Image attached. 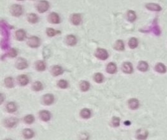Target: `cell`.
Segmentation results:
<instances>
[{"instance_id": "30bf717a", "label": "cell", "mask_w": 167, "mask_h": 140, "mask_svg": "<svg viewBox=\"0 0 167 140\" xmlns=\"http://www.w3.org/2000/svg\"><path fill=\"white\" fill-rule=\"evenodd\" d=\"M44 104L46 105H50L52 104L54 101V97L52 94H46L43 97Z\"/></svg>"}, {"instance_id": "8fae6325", "label": "cell", "mask_w": 167, "mask_h": 140, "mask_svg": "<svg viewBox=\"0 0 167 140\" xmlns=\"http://www.w3.org/2000/svg\"><path fill=\"white\" fill-rule=\"evenodd\" d=\"M129 108L132 110H136L139 106V102L136 98H131L128 102Z\"/></svg>"}, {"instance_id": "f546056e", "label": "cell", "mask_w": 167, "mask_h": 140, "mask_svg": "<svg viewBox=\"0 0 167 140\" xmlns=\"http://www.w3.org/2000/svg\"><path fill=\"white\" fill-rule=\"evenodd\" d=\"M127 16L128 20L131 22L134 21L136 19V14L135 13V12L133 11H129L127 12Z\"/></svg>"}, {"instance_id": "d590c367", "label": "cell", "mask_w": 167, "mask_h": 140, "mask_svg": "<svg viewBox=\"0 0 167 140\" xmlns=\"http://www.w3.org/2000/svg\"><path fill=\"white\" fill-rule=\"evenodd\" d=\"M58 86L61 89H66L68 87V82L65 80H60L58 82Z\"/></svg>"}, {"instance_id": "f1b7e54d", "label": "cell", "mask_w": 167, "mask_h": 140, "mask_svg": "<svg viewBox=\"0 0 167 140\" xmlns=\"http://www.w3.org/2000/svg\"><path fill=\"white\" fill-rule=\"evenodd\" d=\"M27 19L29 22H30L31 23H36L38 21V17L36 14L31 13L28 15Z\"/></svg>"}, {"instance_id": "b9f144b4", "label": "cell", "mask_w": 167, "mask_h": 140, "mask_svg": "<svg viewBox=\"0 0 167 140\" xmlns=\"http://www.w3.org/2000/svg\"><path fill=\"white\" fill-rule=\"evenodd\" d=\"M5 140H12L11 139H5Z\"/></svg>"}, {"instance_id": "277c9868", "label": "cell", "mask_w": 167, "mask_h": 140, "mask_svg": "<svg viewBox=\"0 0 167 140\" xmlns=\"http://www.w3.org/2000/svg\"><path fill=\"white\" fill-rule=\"evenodd\" d=\"M95 56L98 57L99 59L104 60L107 59L108 53L105 49L98 48L97 49V51L95 52Z\"/></svg>"}, {"instance_id": "44dd1931", "label": "cell", "mask_w": 167, "mask_h": 140, "mask_svg": "<svg viewBox=\"0 0 167 140\" xmlns=\"http://www.w3.org/2000/svg\"><path fill=\"white\" fill-rule=\"evenodd\" d=\"M137 68H138L140 71L145 72L147 71L149 69V65L145 61H140L138 64V66H137Z\"/></svg>"}, {"instance_id": "7402d4cb", "label": "cell", "mask_w": 167, "mask_h": 140, "mask_svg": "<svg viewBox=\"0 0 167 140\" xmlns=\"http://www.w3.org/2000/svg\"><path fill=\"white\" fill-rule=\"evenodd\" d=\"M80 116L83 118H85V119L90 118L91 117V111L89 109H88V108L83 109L81 111V112H80Z\"/></svg>"}, {"instance_id": "52a82bcc", "label": "cell", "mask_w": 167, "mask_h": 140, "mask_svg": "<svg viewBox=\"0 0 167 140\" xmlns=\"http://www.w3.org/2000/svg\"><path fill=\"white\" fill-rule=\"evenodd\" d=\"M27 65H28V64H27V61L24 59L21 58V57L19 58L16 62V67L20 70H22V69H24L27 68Z\"/></svg>"}, {"instance_id": "60d3db41", "label": "cell", "mask_w": 167, "mask_h": 140, "mask_svg": "<svg viewBox=\"0 0 167 140\" xmlns=\"http://www.w3.org/2000/svg\"><path fill=\"white\" fill-rule=\"evenodd\" d=\"M1 97H3V95H2V94L1 95ZM3 102V98H1V102Z\"/></svg>"}, {"instance_id": "9a60e30c", "label": "cell", "mask_w": 167, "mask_h": 140, "mask_svg": "<svg viewBox=\"0 0 167 140\" xmlns=\"http://www.w3.org/2000/svg\"><path fill=\"white\" fill-rule=\"evenodd\" d=\"M146 8L148 10L153 11H160L162 10V8L159 5L155 3H148L146 5Z\"/></svg>"}, {"instance_id": "ab89813d", "label": "cell", "mask_w": 167, "mask_h": 140, "mask_svg": "<svg viewBox=\"0 0 167 140\" xmlns=\"http://www.w3.org/2000/svg\"><path fill=\"white\" fill-rule=\"evenodd\" d=\"M124 124H125V125H127V126H129V125H130V124H131V122L129 121H125V122H124Z\"/></svg>"}, {"instance_id": "7c38bea8", "label": "cell", "mask_w": 167, "mask_h": 140, "mask_svg": "<svg viewBox=\"0 0 167 140\" xmlns=\"http://www.w3.org/2000/svg\"><path fill=\"white\" fill-rule=\"evenodd\" d=\"M123 71L124 73H131L133 72V67L131 63L130 62H124L123 65V67H122Z\"/></svg>"}, {"instance_id": "4fadbf2b", "label": "cell", "mask_w": 167, "mask_h": 140, "mask_svg": "<svg viewBox=\"0 0 167 140\" xmlns=\"http://www.w3.org/2000/svg\"><path fill=\"white\" fill-rule=\"evenodd\" d=\"M71 21L74 25H79L81 21V15L80 14H73L71 17Z\"/></svg>"}, {"instance_id": "d6a6232c", "label": "cell", "mask_w": 167, "mask_h": 140, "mask_svg": "<svg viewBox=\"0 0 167 140\" xmlns=\"http://www.w3.org/2000/svg\"><path fill=\"white\" fill-rule=\"evenodd\" d=\"M5 84L6 85V87L9 88H12L14 86V81L13 79L11 77H8L5 80Z\"/></svg>"}, {"instance_id": "83f0119b", "label": "cell", "mask_w": 167, "mask_h": 140, "mask_svg": "<svg viewBox=\"0 0 167 140\" xmlns=\"http://www.w3.org/2000/svg\"><path fill=\"white\" fill-rule=\"evenodd\" d=\"M128 44L129 47L131 49H135L136 47H137V46H138V41H137V39L136 38H132L129 40Z\"/></svg>"}, {"instance_id": "74e56055", "label": "cell", "mask_w": 167, "mask_h": 140, "mask_svg": "<svg viewBox=\"0 0 167 140\" xmlns=\"http://www.w3.org/2000/svg\"><path fill=\"white\" fill-rule=\"evenodd\" d=\"M18 54V52L15 49H10V51L8 52V55L9 57H15Z\"/></svg>"}, {"instance_id": "d4e9b609", "label": "cell", "mask_w": 167, "mask_h": 140, "mask_svg": "<svg viewBox=\"0 0 167 140\" xmlns=\"http://www.w3.org/2000/svg\"><path fill=\"white\" fill-rule=\"evenodd\" d=\"M114 49L117 51H121L124 50V44L123 40H117V42L115 43L114 45Z\"/></svg>"}, {"instance_id": "7a4b0ae2", "label": "cell", "mask_w": 167, "mask_h": 140, "mask_svg": "<svg viewBox=\"0 0 167 140\" xmlns=\"http://www.w3.org/2000/svg\"><path fill=\"white\" fill-rule=\"evenodd\" d=\"M10 12L12 16L18 17L23 14V8L19 5H14L11 7Z\"/></svg>"}, {"instance_id": "603a6c76", "label": "cell", "mask_w": 167, "mask_h": 140, "mask_svg": "<svg viewBox=\"0 0 167 140\" xmlns=\"http://www.w3.org/2000/svg\"><path fill=\"white\" fill-rule=\"evenodd\" d=\"M45 64L44 61L42 60H39L37 61L36 64V69L38 71H45Z\"/></svg>"}, {"instance_id": "ac0fdd59", "label": "cell", "mask_w": 167, "mask_h": 140, "mask_svg": "<svg viewBox=\"0 0 167 140\" xmlns=\"http://www.w3.org/2000/svg\"><path fill=\"white\" fill-rule=\"evenodd\" d=\"M19 84L25 86L29 83V79L26 75H21L18 78Z\"/></svg>"}, {"instance_id": "d6986e66", "label": "cell", "mask_w": 167, "mask_h": 140, "mask_svg": "<svg viewBox=\"0 0 167 140\" xmlns=\"http://www.w3.org/2000/svg\"><path fill=\"white\" fill-rule=\"evenodd\" d=\"M23 137L26 139H31L34 137V131H33L32 130L27 128V129H24L23 130Z\"/></svg>"}, {"instance_id": "836d02e7", "label": "cell", "mask_w": 167, "mask_h": 140, "mask_svg": "<svg viewBox=\"0 0 167 140\" xmlns=\"http://www.w3.org/2000/svg\"><path fill=\"white\" fill-rule=\"evenodd\" d=\"M94 80L97 83H101L103 80V76L101 73H97L94 74Z\"/></svg>"}, {"instance_id": "e0dca14e", "label": "cell", "mask_w": 167, "mask_h": 140, "mask_svg": "<svg viewBox=\"0 0 167 140\" xmlns=\"http://www.w3.org/2000/svg\"><path fill=\"white\" fill-rule=\"evenodd\" d=\"M63 73V69L59 65H55L52 69V73L53 76H58Z\"/></svg>"}, {"instance_id": "4dcf8cb0", "label": "cell", "mask_w": 167, "mask_h": 140, "mask_svg": "<svg viewBox=\"0 0 167 140\" xmlns=\"http://www.w3.org/2000/svg\"><path fill=\"white\" fill-rule=\"evenodd\" d=\"M24 122L27 123V124H32V123H34L35 119L33 115H28L24 117Z\"/></svg>"}, {"instance_id": "484cf974", "label": "cell", "mask_w": 167, "mask_h": 140, "mask_svg": "<svg viewBox=\"0 0 167 140\" xmlns=\"http://www.w3.org/2000/svg\"><path fill=\"white\" fill-rule=\"evenodd\" d=\"M155 71L161 73H165L166 71V67L164 65V64H163L162 63H158L155 65Z\"/></svg>"}, {"instance_id": "8d00e7d4", "label": "cell", "mask_w": 167, "mask_h": 140, "mask_svg": "<svg viewBox=\"0 0 167 140\" xmlns=\"http://www.w3.org/2000/svg\"><path fill=\"white\" fill-rule=\"evenodd\" d=\"M112 125L114 127H118L120 125V118L114 117L112 119Z\"/></svg>"}, {"instance_id": "ffe728a7", "label": "cell", "mask_w": 167, "mask_h": 140, "mask_svg": "<svg viewBox=\"0 0 167 140\" xmlns=\"http://www.w3.org/2000/svg\"><path fill=\"white\" fill-rule=\"evenodd\" d=\"M106 71L107 72L111 73V74H113L114 73L116 72L117 71V67H116V65L113 63V62H110L108 64L107 68H106Z\"/></svg>"}, {"instance_id": "5bb4252c", "label": "cell", "mask_w": 167, "mask_h": 140, "mask_svg": "<svg viewBox=\"0 0 167 140\" xmlns=\"http://www.w3.org/2000/svg\"><path fill=\"white\" fill-rule=\"evenodd\" d=\"M15 36L16 39L18 40L22 41L26 38V32L23 30H19L17 31H16Z\"/></svg>"}, {"instance_id": "3957f363", "label": "cell", "mask_w": 167, "mask_h": 140, "mask_svg": "<svg viewBox=\"0 0 167 140\" xmlns=\"http://www.w3.org/2000/svg\"><path fill=\"white\" fill-rule=\"evenodd\" d=\"M40 41L39 38L36 36H32L28 39L27 45L31 47H37L40 46Z\"/></svg>"}, {"instance_id": "4316f807", "label": "cell", "mask_w": 167, "mask_h": 140, "mask_svg": "<svg viewBox=\"0 0 167 140\" xmlns=\"http://www.w3.org/2000/svg\"><path fill=\"white\" fill-rule=\"evenodd\" d=\"M80 89L82 90V91L86 92L89 90L90 87V84L89 82L87 81H82L80 83Z\"/></svg>"}, {"instance_id": "2e32d148", "label": "cell", "mask_w": 167, "mask_h": 140, "mask_svg": "<svg viewBox=\"0 0 167 140\" xmlns=\"http://www.w3.org/2000/svg\"><path fill=\"white\" fill-rule=\"evenodd\" d=\"M66 43L69 46H73L77 44V38L73 35H68L66 38Z\"/></svg>"}, {"instance_id": "ba28073f", "label": "cell", "mask_w": 167, "mask_h": 140, "mask_svg": "<svg viewBox=\"0 0 167 140\" xmlns=\"http://www.w3.org/2000/svg\"><path fill=\"white\" fill-rule=\"evenodd\" d=\"M39 117L42 120L44 121H48L51 118V114L49 111L42 110L39 113Z\"/></svg>"}, {"instance_id": "5b68a950", "label": "cell", "mask_w": 167, "mask_h": 140, "mask_svg": "<svg viewBox=\"0 0 167 140\" xmlns=\"http://www.w3.org/2000/svg\"><path fill=\"white\" fill-rule=\"evenodd\" d=\"M149 136V132L145 129H139L136 132V138L139 140H145Z\"/></svg>"}, {"instance_id": "f35d334b", "label": "cell", "mask_w": 167, "mask_h": 140, "mask_svg": "<svg viewBox=\"0 0 167 140\" xmlns=\"http://www.w3.org/2000/svg\"><path fill=\"white\" fill-rule=\"evenodd\" d=\"M81 140H87V138L88 137V135H81Z\"/></svg>"}, {"instance_id": "7bdbcfd3", "label": "cell", "mask_w": 167, "mask_h": 140, "mask_svg": "<svg viewBox=\"0 0 167 140\" xmlns=\"http://www.w3.org/2000/svg\"><path fill=\"white\" fill-rule=\"evenodd\" d=\"M18 1H24V0H18Z\"/></svg>"}, {"instance_id": "e575fe53", "label": "cell", "mask_w": 167, "mask_h": 140, "mask_svg": "<svg viewBox=\"0 0 167 140\" xmlns=\"http://www.w3.org/2000/svg\"><path fill=\"white\" fill-rule=\"evenodd\" d=\"M58 33H60L59 31H55L52 28H47V34L49 37H53L55 34H57Z\"/></svg>"}, {"instance_id": "cb8c5ba5", "label": "cell", "mask_w": 167, "mask_h": 140, "mask_svg": "<svg viewBox=\"0 0 167 140\" xmlns=\"http://www.w3.org/2000/svg\"><path fill=\"white\" fill-rule=\"evenodd\" d=\"M6 109L8 112L10 113H13L16 111L17 109V106L14 102H10L8 103L6 106Z\"/></svg>"}, {"instance_id": "6da1fadb", "label": "cell", "mask_w": 167, "mask_h": 140, "mask_svg": "<svg viewBox=\"0 0 167 140\" xmlns=\"http://www.w3.org/2000/svg\"><path fill=\"white\" fill-rule=\"evenodd\" d=\"M49 8V3L45 0H41L39 1L37 5V9L39 13H45L47 11Z\"/></svg>"}, {"instance_id": "8992f818", "label": "cell", "mask_w": 167, "mask_h": 140, "mask_svg": "<svg viewBox=\"0 0 167 140\" xmlns=\"http://www.w3.org/2000/svg\"><path fill=\"white\" fill-rule=\"evenodd\" d=\"M18 122V120L14 117L8 118L4 121V124L8 128H12L16 125Z\"/></svg>"}, {"instance_id": "1f68e13d", "label": "cell", "mask_w": 167, "mask_h": 140, "mask_svg": "<svg viewBox=\"0 0 167 140\" xmlns=\"http://www.w3.org/2000/svg\"><path fill=\"white\" fill-rule=\"evenodd\" d=\"M32 89L34 91H40L43 89L42 84L40 82H35L32 85Z\"/></svg>"}, {"instance_id": "9c48e42d", "label": "cell", "mask_w": 167, "mask_h": 140, "mask_svg": "<svg viewBox=\"0 0 167 140\" xmlns=\"http://www.w3.org/2000/svg\"><path fill=\"white\" fill-rule=\"evenodd\" d=\"M49 22L53 24H58L60 22V17L56 13H52L49 14L48 18Z\"/></svg>"}]
</instances>
